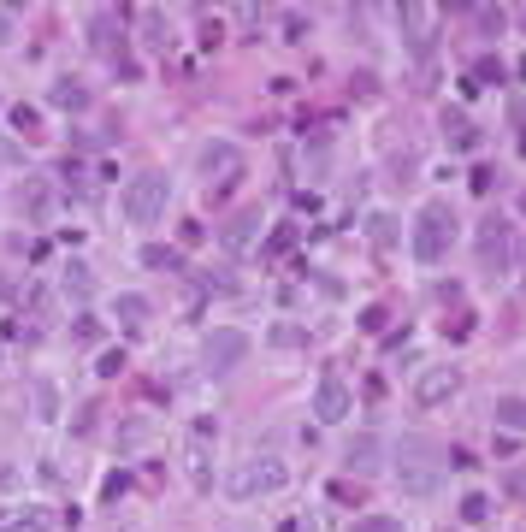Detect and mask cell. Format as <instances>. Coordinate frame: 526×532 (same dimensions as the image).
Wrapping results in <instances>:
<instances>
[{
  "mask_svg": "<svg viewBox=\"0 0 526 532\" xmlns=\"http://www.w3.org/2000/svg\"><path fill=\"white\" fill-rule=\"evenodd\" d=\"M278 30H284L290 42H302V36H308V12H284V18H278Z\"/></svg>",
  "mask_w": 526,
  "mask_h": 532,
  "instance_id": "obj_30",
  "label": "cell"
},
{
  "mask_svg": "<svg viewBox=\"0 0 526 532\" xmlns=\"http://www.w3.org/2000/svg\"><path fill=\"white\" fill-rule=\"evenodd\" d=\"M142 48H154V54H172V48H178V30H172V18H166L160 6L142 12Z\"/></svg>",
  "mask_w": 526,
  "mask_h": 532,
  "instance_id": "obj_13",
  "label": "cell"
},
{
  "mask_svg": "<svg viewBox=\"0 0 526 532\" xmlns=\"http://www.w3.org/2000/svg\"><path fill=\"white\" fill-rule=\"evenodd\" d=\"M473 30H479L485 42H497V36L509 30V12H503V6H473Z\"/></svg>",
  "mask_w": 526,
  "mask_h": 532,
  "instance_id": "obj_20",
  "label": "cell"
},
{
  "mask_svg": "<svg viewBox=\"0 0 526 532\" xmlns=\"http://www.w3.org/2000/svg\"><path fill=\"white\" fill-rule=\"evenodd\" d=\"M113 314L125 320V332H142L154 308H148V296H136V290H125V296H113Z\"/></svg>",
  "mask_w": 526,
  "mask_h": 532,
  "instance_id": "obj_18",
  "label": "cell"
},
{
  "mask_svg": "<svg viewBox=\"0 0 526 532\" xmlns=\"http://www.w3.org/2000/svg\"><path fill=\"white\" fill-rule=\"evenodd\" d=\"M66 284L77 290V296H83V290H89V266H77V261H71V266H66Z\"/></svg>",
  "mask_w": 526,
  "mask_h": 532,
  "instance_id": "obj_37",
  "label": "cell"
},
{
  "mask_svg": "<svg viewBox=\"0 0 526 532\" xmlns=\"http://www.w3.org/2000/svg\"><path fill=\"white\" fill-rule=\"evenodd\" d=\"M48 101L60 107V113H89V101H95V89L77 77V71H66V77H54V89H48Z\"/></svg>",
  "mask_w": 526,
  "mask_h": 532,
  "instance_id": "obj_11",
  "label": "cell"
},
{
  "mask_svg": "<svg viewBox=\"0 0 526 532\" xmlns=\"http://www.w3.org/2000/svg\"><path fill=\"white\" fill-rule=\"evenodd\" d=\"M201 48H207V54L225 48V24H219V18H201Z\"/></svg>",
  "mask_w": 526,
  "mask_h": 532,
  "instance_id": "obj_31",
  "label": "cell"
},
{
  "mask_svg": "<svg viewBox=\"0 0 526 532\" xmlns=\"http://www.w3.org/2000/svg\"><path fill=\"white\" fill-rule=\"evenodd\" d=\"M349 408H355V397H349V385H343V373H326L320 385H314V420H349Z\"/></svg>",
  "mask_w": 526,
  "mask_h": 532,
  "instance_id": "obj_9",
  "label": "cell"
},
{
  "mask_svg": "<svg viewBox=\"0 0 526 532\" xmlns=\"http://www.w3.org/2000/svg\"><path fill=\"white\" fill-rule=\"evenodd\" d=\"M142 266H148V272H178L184 255H178L172 243H142Z\"/></svg>",
  "mask_w": 526,
  "mask_h": 532,
  "instance_id": "obj_21",
  "label": "cell"
},
{
  "mask_svg": "<svg viewBox=\"0 0 526 532\" xmlns=\"http://www.w3.org/2000/svg\"><path fill=\"white\" fill-rule=\"evenodd\" d=\"M509 119H515V131H526V101H515V107H509ZM521 154H526V136H521Z\"/></svg>",
  "mask_w": 526,
  "mask_h": 532,
  "instance_id": "obj_39",
  "label": "cell"
},
{
  "mask_svg": "<svg viewBox=\"0 0 526 532\" xmlns=\"http://www.w3.org/2000/svg\"><path fill=\"white\" fill-rule=\"evenodd\" d=\"M396 18H402V30H408V54H414V60H426V54H432V42H426V30H420V18H426V12H420V6H396Z\"/></svg>",
  "mask_w": 526,
  "mask_h": 532,
  "instance_id": "obj_19",
  "label": "cell"
},
{
  "mask_svg": "<svg viewBox=\"0 0 526 532\" xmlns=\"http://www.w3.org/2000/svg\"><path fill=\"white\" fill-rule=\"evenodd\" d=\"M30 402H36V420H54V414H60V385L36 379V391H30Z\"/></svg>",
  "mask_w": 526,
  "mask_h": 532,
  "instance_id": "obj_23",
  "label": "cell"
},
{
  "mask_svg": "<svg viewBox=\"0 0 526 532\" xmlns=\"http://www.w3.org/2000/svg\"><path fill=\"white\" fill-rule=\"evenodd\" d=\"M355 532H408V527H402L396 515H361V521H355Z\"/></svg>",
  "mask_w": 526,
  "mask_h": 532,
  "instance_id": "obj_27",
  "label": "cell"
},
{
  "mask_svg": "<svg viewBox=\"0 0 526 532\" xmlns=\"http://www.w3.org/2000/svg\"><path fill=\"white\" fill-rule=\"evenodd\" d=\"M391 467H396V479H402V491L432 497L444 485V473H450V450L438 438H426V432H402L391 450Z\"/></svg>",
  "mask_w": 526,
  "mask_h": 532,
  "instance_id": "obj_1",
  "label": "cell"
},
{
  "mask_svg": "<svg viewBox=\"0 0 526 532\" xmlns=\"http://www.w3.org/2000/svg\"><path fill=\"white\" fill-rule=\"evenodd\" d=\"M284 485H290L284 456H255V462H243L231 479H225V497L249 503V497H272V491H284Z\"/></svg>",
  "mask_w": 526,
  "mask_h": 532,
  "instance_id": "obj_4",
  "label": "cell"
},
{
  "mask_svg": "<svg viewBox=\"0 0 526 532\" xmlns=\"http://www.w3.org/2000/svg\"><path fill=\"white\" fill-rule=\"evenodd\" d=\"M278 532H296V527H278Z\"/></svg>",
  "mask_w": 526,
  "mask_h": 532,
  "instance_id": "obj_41",
  "label": "cell"
},
{
  "mask_svg": "<svg viewBox=\"0 0 526 532\" xmlns=\"http://www.w3.org/2000/svg\"><path fill=\"white\" fill-rule=\"evenodd\" d=\"M467 184H473V196H485V190H491V184H497V172H491V166H485V160H479V166H473V172H467Z\"/></svg>",
  "mask_w": 526,
  "mask_h": 532,
  "instance_id": "obj_32",
  "label": "cell"
},
{
  "mask_svg": "<svg viewBox=\"0 0 526 532\" xmlns=\"http://www.w3.org/2000/svg\"><path fill=\"white\" fill-rule=\"evenodd\" d=\"M142 438H148V420H142V414H131V420L119 426V444H125V450H136Z\"/></svg>",
  "mask_w": 526,
  "mask_h": 532,
  "instance_id": "obj_29",
  "label": "cell"
},
{
  "mask_svg": "<svg viewBox=\"0 0 526 532\" xmlns=\"http://www.w3.org/2000/svg\"><path fill=\"white\" fill-rule=\"evenodd\" d=\"M89 42L107 48V54H119L125 48V12H95L89 18Z\"/></svg>",
  "mask_w": 526,
  "mask_h": 532,
  "instance_id": "obj_14",
  "label": "cell"
},
{
  "mask_svg": "<svg viewBox=\"0 0 526 532\" xmlns=\"http://www.w3.org/2000/svg\"><path fill=\"white\" fill-rule=\"evenodd\" d=\"M485 515H491V497H485V491H467V497H461V521H467V527H479Z\"/></svg>",
  "mask_w": 526,
  "mask_h": 532,
  "instance_id": "obj_24",
  "label": "cell"
},
{
  "mask_svg": "<svg viewBox=\"0 0 526 532\" xmlns=\"http://www.w3.org/2000/svg\"><path fill=\"white\" fill-rule=\"evenodd\" d=\"M6 125H12L18 136H36V131H42V113H36V107H12V113H6Z\"/></svg>",
  "mask_w": 526,
  "mask_h": 532,
  "instance_id": "obj_26",
  "label": "cell"
},
{
  "mask_svg": "<svg viewBox=\"0 0 526 532\" xmlns=\"http://www.w3.org/2000/svg\"><path fill=\"white\" fill-rule=\"evenodd\" d=\"M255 237H261V207H243V213H231V225H225V249L231 255H243V249H255Z\"/></svg>",
  "mask_w": 526,
  "mask_h": 532,
  "instance_id": "obj_12",
  "label": "cell"
},
{
  "mask_svg": "<svg viewBox=\"0 0 526 532\" xmlns=\"http://www.w3.org/2000/svg\"><path fill=\"white\" fill-rule=\"evenodd\" d=\"M302 343H308V332H302L296 320H278V326H272V349H302Z\"/></svg>",
  "mask_w": 526,
  "mask_h": 532,
  "instance_id": "obj_25",
  "label": "cell"
},
{
  "mask_svg": "<svg viewBox=\"0 0 526 532\" xmlns=\"http://www.w3.org/2000/svg\"><path fill=\"white\" fill-rule=\"evenodd\" d=\"M71 332L83 337V343H95V337H101V320H95V314H77V326H71Z\"/></svg>",
  "mask_w": 526,
  "mask_h": 532,
  "instance_id": "obj_35",
  "label": "cell"
},
{
  "mask_svg": "<svg viewBox=\"0 0 526 532\" xmlns=\"http://www.w3.org/2000/svg\"><path fill=\"white\" fill-rule=\"evenodd\" d=\"M12 42V12H0V48Z\"/></svg>",
  "mask_w": 526,
  "mask_h": 532,
  "instance_id": "obj_40",
  "label": "cell"
},
{
  "mask_svg": "<svg viewBox=\"0 0 526 532\" xmlns=\"http://www.w3.org/2000/svg\"><path fill=\"white\" fill-rule=\"evenodd\" d=\"M201 178H219V172H237V142H207L196 154Z\"/></svg>",
  "mask_w": 526,
  "mask_h": 532,
  "instance_id": "obj_16",
  "label": "cell"
},
{
  "mask_svg": "<svg viewBox=\"0 0 526 532\" xmlns=\"http://www.w3.org/2000/svg\"><path fill=\"white\" fill-rule=\"evenodd\" d=\"M456 231H461L456 207H450V201H426V207L414 213V231H408V249H414V261H420V266L444 261V255L456 249Z\"/></svg>",
  "mask_w": 526,
  "mask_h": 532,
  "instance_id": "obj_2",
  "label": "cell"
},
{
  "mask_svg": "<svg viewBox=\"0 0 526 532\" xmlns=\"http://www.w3.org/2000/svg\"><path fill=\"white\" fill-rule=\"evenodd\" d=\"M456 391H461V367H450V361H444V367H426V373H420L414 402H420V408H438V402H450Z\"/></svg>",
  "mask_w": 526,
  "mask_h": 532,
  "instance_id": "obj_10",
  "label": "cell"
},
{
  "mask_svg": "<svg viewBox=\"0 0 526 532\" xmlns=\"http://www.w3.org/2000/svg\"><path fill=\"white\" fill-rule=\"evenodd\" d=\"M396 237H402V219H396V213H385V207H379V213H367V243H373L379 255H391Z\"/></svg>",
  "mask_w": 526,
  "mask_h": 532,
  "instance_id": "obj_15",
  "label": "cell"
},
{
  "mask_svg": "<svg viewBox=\"0 0 526 532\" xmlns=\"http://www.w3.org/2000/svg\"><path fill=\"white\" fill-rule=\"evenodd\" d=\"M385 462H391V450H385L373 432H361V438H349V444H343V467H349L355 479H373Z\"/></svg>",
  "mask_w": 526,
  "mask_h": 532,
  "instance_id": "obj_7",
  "label": "cell"
},
{
  "mask_svg": "<svg viewBox=\"0 0 526 532\" xmlns=\"http://www.w3.org/2000/svg\"><path fill=\"white\" fill-rule=\"evenodd\" d=\"M125 485H131V479H125V473H113V479H107V491H101V497H107V503H119V497H125Z\"/></svg>",
  "mask_w": 526,
  "mask_h": 532,
  "instance_id": "obj_38",
  "label": "cell"
},
{
  "mask_svg": "<svg viewBox=\"0 0 526 532\" xmlns=\"http://www.w3.org/2000/svg\"><path fill=\"white\" fill-rule=\"evenodd\" d=\"M243 355H249V337L237 332V326H213L207 343H201V367H207L213 379L237 373V367H243Z\"/></svg>",
  "mask_w": 526,
  "mask_h": 532,
  "instance_id": "obj_6",
  "label": "cell"
},
{
  "mask_svg": "<svg viewBox=\"0 0 526 532\" xmlns=\"http://www.w3.org/2000/svg\"><path fill=\"white\" fill-rule=\"evenodd\" d=\"M95 420H101V414H95V402H89V408H77V420H71V432H77V438H89V432H95Z\"/></svg>",
  "mask_w": 526,
  "mask_h": 532,
  "instance_id": "obj_34",
  "label": "cell"
},
{
  "mask_svg": "<svg viewBox=\"0 0 526 532\" xmlns=\"http://www.w3.org/2000/svg\"><path fill=\"white\" fill-rule=\"evenodd\" d=\"M166 190H172V184H166V172H136L131 184H125V219L148 231V225L166 213Z\"/></svg>",
  "mask_w": 526,
  "mask_h": 532,
  "instance_id": "obj_5",
  "label": "cell"
},
{
  "mask_svg": "<svg viewBox=\"0 0 526 532\" xmlns=\"http://www.w3.org/2000/svg\"><path fill=\"white\" fill-rule=\"evenodd\" d=\"M521 213H526V196H521Z\"/></svg>",
  "mask_w": 526,
  "mask_h": 532,
  "instance_id": "obj_42",
  "label": "cell"
},
{
  "mask_svg": "<svg viewBox=\"0 0 526 532\" xmlns=\"http://www.w3.org/2000/svg\"><path fill=\"white\" fill-rule=\"evenodd\" d=\"M326 497H331V503H361V491H355V485H343V479L326 485Z\"/></svg>",
  "mask_w": 526,
  "mask_h": 532,
  "instance_id": "obj_36",
  "label": "cell"
},
{
  "mask_svg": "<svg viewBox=\"0 0 526 532\" xmlns=\"http://www.w3.org/2000/svg\"><path fill=\"white\" fill-rule=\"evenodd\" d=\"M497 426L503 432H526V397H515V391L497 397Z\"/></svg>",
  "mask_w": 526,
  "mask_h": 532,
  "instance_id": "obj_22",
  "label": "cell"
},
{
  "mask_svg": "<svg viewBox=\"0 0 526 532\" xmlns=\"http://www.w3.org/2000/svg\"><path fill=\"white\" fill-rule=\"evenodd\" d=\"M473 261H479L485 278H503V272L515 266V225H509L503 213H491V219L473 225Z\"/></svg>",
  "mask_w": 526,
  "mask_h": 532,
  "instance_id": "obj_3",
  "label": "cell"
},
{
  "mask_svg": "<svg viewBox=\"0 0 526 532\" xmlns=\"http://www.w3.org/2000/svg\"><path fill=\"white\" fill-rule=\"evenodd\" d=\"M503 491H509V497H521V503H526V462L503 473Z\"/></svg>",
  "mask_w": 526,
  "mask_h": 532,
  "instance_id": "obj_33",
  "label": "cell"
},
{
  "mask_svg": "<svg viewBox=\"0 0 526 532\" xmlns=\"http://www.w3.org/2000/svg\"><path fill=\"white\" fill-rule=\"evenodd\" d=\"M438 119H444V136H450V148H461V154H467V148H479V131H473V119H467L461 107H444Z\"/></svg>",
  "mask_w": 526,
  "mask_h": 532,
  "instance_id": "obj_17",
  "label": "cell"
},
{
  "mask_svg": "<svg viewBox=\"0 0 526 532\" xmlns=\"http://www.w3.org/2000/svg\"><path fill=\"white\" fill-rule=\"evenodd\" d=\"M54 527H60V515L48 503H6L0 509V532H54Z\"/></svg>",
  "mask_w": 526,
  "mask_h": 532,
  "instance_id": "obj_8",
  "label": "cell"
},
{
  "mask_svg": "<svg viewBox=\"0 0 526 532\" xmlns=\"http://www.w3.org/2000/svg\"><path fill=\"white\" fill-rule=\"evenodd\" d=\"M95 373H101V379H119V373H125V349H101Z\"/></svg>",
  "mask_w": 526,
  "mask_h": 532,
  "instance_id": "obj_28",
  "label": "cell"
}]
</instances>
